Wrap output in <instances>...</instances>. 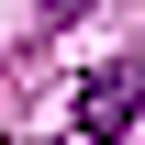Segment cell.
<instances>
[{"mask_svg": "<svg viewBox=\"0 0 145 145\" xmlns=\"http://www.w3.org/2000/svg\"><path fill=\"white\" fill-rule=\"evenodd\" d=\"M134 123H145V67H134V56L89 67V89H78V134L112 145V134H134Z\"/></svg>", "mask_w": 145, "mask_h": 145, "instance_id": "cell-1", "label": "cell"}]
</instances>
